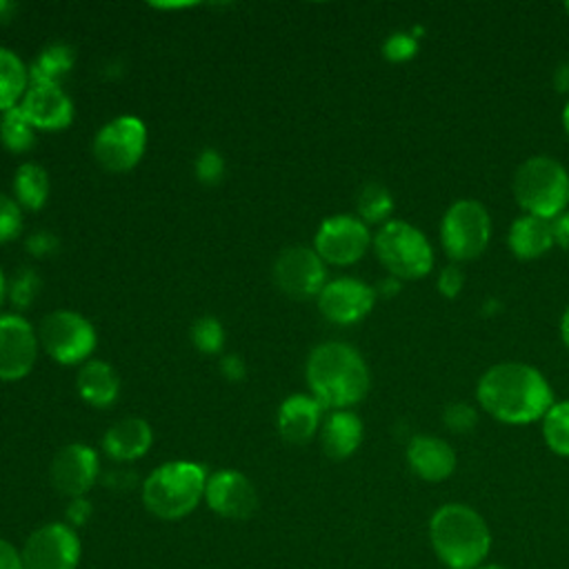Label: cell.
Masks as SVG:
<instances>
[{"label":"cell","mask_w":569,"mask_h":569,"mask_svg":"<svg viewBox=\"0 0 569 569\" xmlns=\"http://www.w3.org/2000/svg\"><path fill=\"white\" fill-rule=\"evenodd\" d=\"M0 569H22L20 553L2 538H0Z\"/></svg>","instance_id":"60d3db41"},{"label":"cell","mask_w":569,"mask_h":569,"mask_svg":"<svg viewBox=\"0 0 569 569\" xmlns=\"http://www.w3.org/2000/svg\"><path fill=\"white\" fill-rule=\"evenodd\" d=\"M442 422L451 433H469L478 425V409L462 400L449 402L442 409Z\"/></svg>","instance_id":"1f68e13d"},{"label":"cell","mask_w":569,"mask_h":569,"mask_svg":"<svg viewBox=\"0 0 569 569\" xmlns=\"http://www.w3.org/2000/svg\"><path fill=\"white\" fill-rule=\"evenodd\" d=\"M153 445L151 425L144 418H122L113 422L102 436L104 453L116 462H131L142 458Z\"/></svg>","instance_id":"ffe728a7"},{"label":"cell","mask_w":569,"mask_h":569,"mask_svg":"<svg viewBox=\"0 0 569 569\" xmlns=\"http://www.w3.org/2000/svg\"><path fill=\"white\" fill-rule=\"evenodd\" d=\"M356 211L365 224H385L393 211V196L376 180L365 182L356 196Z\"/></svg>","instance_id":"4316f807"},{"label":"cell","mask_w":569,"mask_h":569,"mask_svg":"<svg viewBox=\"0 0 569 569\" xmlns=\"http://www.w3.org/2000/svg\"><path fill=\"white\" fill-rule=\"evenodd\" d=\"M322 405L311 393H293L278 409V433L289 445H307L322 425Z\"/></svg>","instance_id":"ac0fdd59"},{"label":"cell","mask_w":569,"mask_h":569,"mask_svg":"<svg viewBox=\"0 0 569 569\" xmlns=\"http://www.w3.org/2000/svg\"><path fill=\"white\" fill-rule=\"evenodd\" d=\"M565 11H567V13H569V0H567V2H565Z\"/></svg>","instance_id":"816d5d0a"},{"label":"cell","mask_w":569,"mask_h":569,"mask_svg":"<svg viewBox=\"0 0 569 569\" xmlns=\"http://www.w3.org/2000/svg\"><path fill=\"white\" fill-rule=\"evenodd\" d=\"M305 378L311 396L325 409H349L358 405L371 385L369 367L360 351L347 342H322L311 349Z\"/></svg>","instance_id":"7a4b0ae2"},{"label":"cell","mask_w":569,"mask_h":569,"mask_svg":"<svg viewBox=\"0 0 569 569\" xmlns=\"http://www.w3.org/2000/svg\"><path fill=\"white\" fill-rule=\"evenodd\" d=\"M147 151V127L136 116H118L100 127L93 138L96 162L111 173H127Z\"/></svg>","instance_id":"9c48e42d"},{"label":"cell","mask_w":569,"mask_h":569,"mask_svg":"<svg viewBox=\"0 0 569 569\" xmlns=\"http://www.w3.org/2000/svg\"><path fill=\"white\" fill-rule=\"evenodd\" d=\"M373 242L369 227L347 213L325 218L313 236V249L325 264L347 267L358 262Z\"/></svg>","instance_id":"30bf717a"},{"label":"cell","mask_w":569,"mask_h":569,"mask_svg":"<svg viewBox=\"0 0 569 569\" xmlns=\"http://www.w3.org/2000/svg\"><path fill=\"white\" fill-rule=\"evenodd\" d=\"M478 569H507V567H502V565H480Z\"/></svg>","instance_id":"f907efd6"},{"label":"cell","mask_w":569,"mask_h":569,"mask_svg":"<svg viewBox=\"0 0 569 569\" xmlns=\"http://www.w3.org/2000/svg\"><path fill=\"white\" fill-rule=\"evenodd\" d=\"M513 198L527 216L553 220L569 207V171L551 156H531L513 171Z\"/></svg>","instance_id":"5b68a950"},{"label":"cell","mask_w":569,"mask_h":569,"mask_svg":"<svg viewBox=\"0 0 569 569\" xmlns=\"http://www.w3.org/2000/svg\"><path fill=\"white\" fill-rule=\"evenodd\" d=\"M222 378H227L229 382H240L247 378V365L238 353H224L218 362Z\"/></svg>","instance_id":"74e56055"},{"label":"cell","mask_w":569,"mask_h":569,"mask_svg":"<svg viewBox=\"0 0 569 569\" xmlns=\"http://www.w3.org/2000/svg\"><path fill=\"white\" fill-rule=\"evenodd\" d=\"M7 296H9V282H7L4 271L0 269V307H2V302L7 300Z\"/></svg>","instance_id":"7dc6e473"},{"label":"cell","mask_w":569,"mask_h":569,"mask_svg":"<svg viewBox=\"0 0 569 569\" xmlns=\"http://www.w3.org/2000/svg\"><path fill=\"white\" fill-rule=\"evenodd\" d=\"M191 345L204 356H218L224 347V329L216 316H200L191 325Z\"/></svg>","instance_id":"f546056e"},{"label":"cell","mask_w":569,"mask_h":569,"mask_svg":"<svg viewBox=\"0 0 569 569\" xmlns=\"http://www.w3.org/2000/svg\"><path fill=\"white\" fill-rule=\"evenodd\" d=\"M98 453L89 445L71 442L53 456L49 478L58 493L67 498H82L98 480Z\"/></svg>","instance_id":"9a60e30c"},{"label":"cell","mask_w":569,"mask_h":569,"mask_svg":"<svg viewBox=\"0 0 569 569\" xmlns=\"http://www.w3.org/2000/svg\"><path fill=\"white\" fill-rule=\"evenodd\" d=\"M18 107L36 131H62L73 122V102L60 84H29Z\"/></svg>","instance_id":"e0dca14e"},{"label":"cell","mask_w":569,"mask_h":569,"mask_svg":"<svg viewBox=\"0 0 569 569\" xmlns=\"http://www.w3.org/2000/svg\"><path fill=\"white\" fill-rule=\"evenodd\" d=\"M551 233L553 244H558L562 251H569V209L551 220Z\"/></svg>","instance_id":"ab89813d"},{"label":"cell","mask_w":569,"mask_h":569,"mask_svg":"<svg viewBox=\"0 0 569 569\" xmlns=\"http://www.w3.org/2000/svg\"><path fill=\"white\" fill-rule=\"evenodd\" d=\"M376 305V289L358 278H333L327 280L318 293V311L333 325H356L371 313Z\"/></svg>","instance_id":"5bb4252c"},{"label":"cell","mask_w":569,"mask_h":569,"mask_svg":"<svg viewBox=\"0 0 569 569\" xmlns=\"http://www.w3.org/2000/svg\"><path fill=\"white\" fill-rule=\"evenodd\" d=\"M562 129H565V133L569 138V100H567V104L562 109Z\"/></svg>","instance_id":"c3c4849f"},{"label":"cell","mask_w":569,"mask_h":569,"mask_svg":"<svg viewBox=\"0 0 569 569\" xmlns=\"http://www.w3.org/2000/svg\"><path fill=\"white\" fill-rule=\"evenodd\" d=\"M436 287H438V293H440V296L453 300V298L462 291V287H465V271L460 269V264H458V262H451V264L442 267L440 273H438Z\"/></svg>","instance_id":"d590c367"},{"label":"cell","mask_w":569,"mask_h":569,"mask_svg":"<svg viewBox=\"0 0 569 569\" xmlns=\"http://www.w3.org/2000/svg\"><path fill=\"white\" fill-rule=\"evenodd\" d=\"M104 485L111 487V489H118V491H127L136 485V476L129 473V471H111L107 478H104Z\"/></svg>","instance_id":"b9f144b4"},{"label":"cell","mask_w":569,"mask_h":569,"mask_svg":"<svg viewBox=\"0 0 569 569\" xmlns=\"http://www.w3.org/2000/svg\"><path fill=\"white\" fill-rule=\"evenodd\" d=\"M38 340L44 353L64 367L84 365L98 345L93 325L71 309L47 313L38 327Z\"/></svg>","instance_id":"ba28073f"},{"label":"cell","mask_w":569,"mask_h":569,"mask_svg":"<svg viewBox=\"0 0 569 569\" xmlns=\"http://www.w3.org/2000/svg\"><path fill=\"white\" fill-rule=\"evenodd\" d=\"M20 558L22 569H76L80 542L69 525L49 522L27 538Z\"/></svg>","instance_id":"7c38bea8"},{"label":"cell","mask_w":569,"mask_h":569,"mask_svg":"<svg viewBox=\"0 0 569 569\" xmlns=\"http://www.w3.org/2000/svg\"><path fill=\"white\" fill-rule=\"evenodd\" d=\"M91 516V502L82 496V498H71L67 505V520L76 527H82Z\"/></svg>","instance_id":"f35d334b"},{"label":"cell","mask_w":569,"mask_h":569,"mask_svg":"<svg viewBox=\"0 0 569 569\" xmlns=\"http://www.w3.org/2000/svg\"><path fill=\"white\" fill-rule=\"evenodd\" d=\"M273 280L278 289L293 300L318 298L327 284V264L313 247L291 244L276 258Z\"/></svg>","instance_id":"8fae6325"},{"label":"cell","mask_w":569,"mask_h":569,"mask_svg":"<svg viewBox=\"0 0 569 569\" xmlns=\"http://www.w3.org/2000/svg\"><path fill=\"white\" fill-rule=\"evenodd\" d=\"M16 11H18V4H16V2H11V0H0V24L9 22Z\"/></svg>","instance_id":"f6af8a7d"},{"label":"cell","mask_w":569,"mask_h":569,"mask_svg":"<svg viewBox=\"0 0 569 569\" xmlns=\"http://www.w3.org/2000/svg\"><path fill=\"white\" fill-rule=\"evenodd\" d=\"M38 291H40V276L33 269L22 267L9 280V296L7 298L11 300V305L16 309H27L36 300Z\"/></svg>","instance_id":"4dcf8cb0"},{"label":"cell","mask_w":569,"mask_h":569,"mask_svg":"<svg viewBox=\"0 0 569 569\" xmlns=\"http://www.w3.org/2000/svg\"><path fill=\"white\" fill-rule=\"evenodd\" d=\"M151 7H156V9H187V7H191V4H189V2H180V4H171V2L167 4V2H164V4H151Z\"/></svg>","instance_id":"681fc988"},{"label":"cell","mask_w":569,"mask_h":569,"mask_svg":"<svg viewBox=\"0 0 569 569\" xmlns=\"http://www.w3.org/2000/svg\"><path fill=\"white\" fill-rule=\"evenodd\" d=\"M27 251L33 256V258H49L58 251L60 247V240L51 233V231H33L27 236V242H24Z\"/></svg>","instance_id":"8d00e7d4"},{"label":"cell","mask_w":569,"mask_h":569,"mask_svg":"<svg viewBox=\"0 0 569 569\" xmlns=\"http://www.w3.org/2000/svg\"><path fill=\"white\" fill-rule=\"evenodd\" d=\"M76 51L67 42H51L38 51L29 64L31 84H60V80L73 69Z\"/></svg>","instance_id":"cb8c5ba5"},{"label":"cell","mask_w":569,"mask_h":569,"mask_svg":"<svg viewBox=\"0 0 569 569\" xmlns=\"http://www.w3.org/2000/svg\"><path fill=\"white\" fill-rule=\"evenodd\" d=\"M362 442V420L349 411H331L320 425V445L331 460H345L356 453Z\"/></svg>","instance_id":"44dd1931"},{"label":"cell","mask_w":569,"mask_h":569,"mask_svg":"<svg viewBox=\"0 0 569 569\" xmlns=\"http://www.w3.org/2000/svg\"><path fill=\"white\" fill-rule=\"evenodd\" d=\"M560 338H562V345H565L567 351H569V305L565 307L562 318H560Z\"/></svg>","instance_id":"bcb514c9"},{"label":"cell","mask_w":569,"mask_h":569,"mask_svg":"<svg viewBox=\"0 0 569 569\" xmlns=\"http://www.w3.org/2000/svg\"><path fill=\"white\" fill-rule=\"evenodd\" d=\"M551 82H553L556 91H560V93L569 91V60H565L556 67V71L551 76Z\"/></svg>","instance_id":"7bdbcfd3"},{"label":"cell","mask_w":569,"mask_h":569,"mask_svg":"<svg viewBox=\"0 0 569 569\" xmlns=\"http://www.w3.org/2000/svg\"><path fill=\"white\" fill-rule=\"evenodd\" d=\"M29 67L7 47H0V113L16 109L29 89Z\"/></svg>","instance_id":"d4e9b609"},{"label":"cell","mask_w":569,"mask_h":569,"mask_svg":"<svg viewBox=\"0 0 569 569\" xmlns=\"http://www.w3.org/2000/svg\"><path fill=\"white\" fill-rule=\"evenodd\" d=\"M373 289H376V293L393 296V293H398V291H400V280H398V278H393V276H389V278L380 280V282H378V287H373Z\"/></svg>","instance_id":"ee69618b"},{"label":"cell","mask_w":569,"mask_h":569,"mask_svg":"<svg viewBox=\"0 0 569 569\" xmlns=\"http://www.w3.org/2000/svg\"><path fill=\"white\" fill-rule=\"evenodd\" d=\"M429 538L436 556L449 569H478L491 549L485 518L460 502H449L433 511Z\"/></svg>","instance_id":"3957f363"},{"label":"cell","mask_w":569,"mask_h":569,"mask_svg":"<svg viewBox=\"0 0 569 569\" xmlns=\"http://www.w3.org/2000/svg\"><path fill=\"white\" fill-rule=\"evenodd\" d=\"M482 411L507 425L540 420L553 405L547 378L525 362H498L489 367L476 387Z\"/></svg>","instance_id":"6da1fadb"},{"label":"cell","mask_w":569,"mask_h":569,"mask_svg":"<svg viewBox=\"0 0 569 569\" xmlns=\"http://www.w3.org/2000/svg\"><path fill=\"white\" fill-rule=\"evenodd\" d=\"M11 189L22 211H40L49 200V173L36 162H22L13 173Z\"/></svg>","instance_id":"484cf974"},{"label":"cell","mask_w":569,"mask_h":569,"mask_svg":"<svg viewBox=\"0 0 569 569\" xmlns=\"http://www.w3.org/2000/svg\"><path fill=\"white\" fill-rule=\"evenodd\" d=\"M22 231V209L20 204L0 191V244L16 240Z\"/></svg>","instance_id":"d6a6232c"},{"label":"cell","mask_w":569,"mask_h":569,"mask_svg":"<svg viewBox=\"0 0 569 569\" xmlns=\"http://www.w3.org/2000/svg\"><path fill=\"white\" fill-rule=\"evenodd\" d=\"M491 240V218L482 202L462 198L456 200L442 216L440 242L453 262L476 260L485 253Z\"/></svg>","instance_id":"52a82bcc"},{"label":"cell","mask_w":569,"mask_h":569,"mask_svg":"<svg viewBox=\"0 0 569 569\" xmlns=\"http://www.w3.org/2000/svg\"><path fill=\"white\" fill-rule=\"evenodd\" d=\"M418 53V38L407 31H396L382 42V58L389 62H407Z\"/></svg>","instance_id":"836d02e7"},{"label":"cell","mask_w":569,"mask_h":569,"mask_svg":"<svg viewBox=\"0 0 569 569\" xmlns=\"http://www.w3.org/2000/svg\"><path fill=\"white\" fill-rule=\"evenodd\" d=\"M198 182L218 184L224 176V158L216 149H202L193 162Z\"/></svg>","instance_id":"e575fe53"},{"label":"cell","mask_w":569,"mask_h":569,"mask_svg":"<svg viewBox=\"0 0 569 569\" xmlns=\"http://www.w3.org/2000/svg\"><path fill=\"white\" fill-rule=\"evenodd\" d=\"M0 142L11 153H24L36 144V129L20 111V107L9 109L0 118Z\"/></svg>","instance_id":"83f0119b"},{"label":"cell","mask_w":569,"mask_h":569,"mask_svg":"<svg viewBox=\"0 0 569 569\" xmlns=\"http://www.w3.org/2000/svg\"><path fill=\"white\" fill-rule=\"evenodd\" d=\"M207 471L191 460H171L156 467L142 482V502L149 513L162 520H178L191 513L204 498Z\"/></svg>","instance_id":"277c9868"},{"label":"cell","mask_w":569,"mask_h":569,"mask_svg":"<svg viewBox=\"0 0 569 569\" xmlns=\"http://www.w3.org/2000/svg\"><path fill=\"white\" fill-rule=\"evenodd\" d=\"M78 396L96 409L111 407L120 396V380L116 369L104 360H87L76 376Z\"/></svg>","instance_id":"7402d4cb"},{"label":"cell","mask_w":569,"mask_h":569,"mask_svg":"<svg viewBox=\"0 0 569 569\" xmlns=\"http://www.w3.org/2000/svg\"><path fill=\"white\" fill-rule=\"evenodd\" d=\"M545 445L558 453L569 456V400L553 402L542 416Z\"/></svg>","instance_id":"f1b7e54d"},{"label":"cell","mask_w":569,"mask_h":569,"mask_svg":"<svg viewBox=\"0 0 569 569\" xmlns=\"http://www.w3.org/2000/svg\"><path fill=\"white\" fill-rule=\"evenodd\" d=\"M38 331L18 313L0 316V380L27 378L38 358Z\"/></svg>","instance_id":"4fadbf2b"},{"label":"cell","mask_w":569,"mask_h":569,"mask_svg":"<svg viewBox=\"0 0 569 569\" xmlns=\"http://www.w3.org/2000/svg\"><path fill=\"white\" fill-rule=\"evenodd\" d=\"M407 462L418 478L427 482H440L453 473L456 451L447 440L420 433L413 436L407 445Z\"/></svg>","instance_id":"d6986e66"},{"label":"cell","mask_w":569,"mask_h":569,"mask_svg":"<svg viewBox=\"0 0 569 569\" xmlns=\"http://www.w3.org/2000/svg\"><path fill=\"white\" fill-rule=\"evenodd\" d=\"M373 251L389 276L398 280H420L433 267L429 240L405 220H387L373 236Z\"/></svg>","instance_id":"8992f818"},{"label":"cell","mask_w":569,"mask_h":569,"mask_svg":"<svg viewBox=\"0 0 569 569\" xmlns=\"http://www.w3.org/2000/svg\"><path fill=\"white\" fill-rule=\"evenodd\" d=\"M204 500L211 511L231 520H247L258 509V493L251 480L236 471L222 469L207 478Z\"/></svg>","instance_id":"2e32d148"},{"label":"cell","mask_w":569,"mask_h":569,"mask_svg":"<svg viewBox=\"0 0 569 569\" xmlns=\"http://www.w3.org/2000/svg\"><path fill=\"white\" fill-rule=\"evenodd\" d=\"M509 251L520 260H536L553 247L551 222L536 216H520L507 231Z\"/></svg>","instance_id":"603a6c76"}]
</instances>
